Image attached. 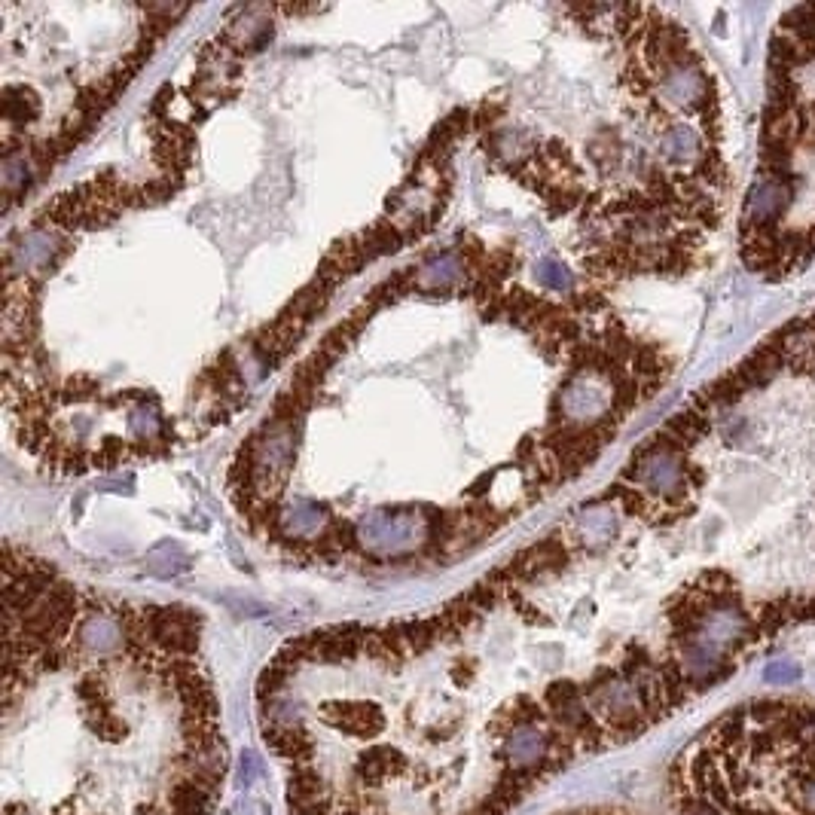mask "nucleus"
<instances>
[{
    "instance_id": "1",
    "label": "nucleus",
    "mask_w": 815,
    "mask_h": 815,
    "mask_svg": "<svg viewBox=\"0 0 815 815\" xmlns=\"http://www.w3.org/2000/svg\"><path fill=\"white\" fill-rule=\"evenodd\" d=\"M190 608L83 605L52 568L7 571L0 815H211L220 706Z\"/></svg>"
},
{
    "instance_id": "2",
    "label": "nucleus",
    "mask_w": 815,
    "mask_h": 815,
    "mask_svg": "<svg viewBox=\"0 0 815 815\" xmlns=\"http://www.w3.org/2000/svg\"><path fill=\"white\" fill-rule=\"evenodd\" d=\"M666 800L675 815H815V703L730 709L672 761Z\"/></svg>"
},
{
    "instance_id": "3",
    "label": "nucleus",
    "mask_w": 815,
    "mask_h": 815,
    "mask_svg": "<svg viewBox=\"0 0 815 815\" xmlns=\"http://www.w3.org/2000/svg\"><path fill=\"white\" fill-rule=\"evenodd\" d=\"M355 538L373 556H406L425 547V541L431 538V522L416 507L376 510L358 522Z\"/></svg>"
},
{
    "instance_id": "4",
    "label": "nucleus",
    "mask_w": 815,
    "mask_h": 815,
    "mask_svg": "<svg viewBox=\"0 0 815 815\" xmlns=\"http://www.w3.org/2000/svg\"><path fill=\"white\" fill-rule=\"evenodd\" d=\"M617 388L602 367H580L559 391L562 419L580 428H599L614 413Z\"/></svg>"
},
{
    "instance_id": "5",
    "label": "nucleus",
    "mask_w": 815,
    "mask_h": 815,
    "mask_svg": "<svg viewBox=\"0 0 815 815\" xmlns=\"http://www.w3.org/2000/svg\"><path fill=\"white\" fill-rule=\"evenodd\" d=\"M626 477L645 492L663 495L666 501H681L690 489V477L684 468L681 449H675L666 437H657V443H651L642 455L632 461V468L626 471Z\"/></svg>"
},
{
    "instance_id": "6",
    "label": "nucleus",
    "mask_w": 815,
    "mask_h": 815,
    "mask_svg": "<svg viewBox=\"0 0 815 815\" xmlns=\"http://www.w3.org/2000/svg\"><path fill=\"white\" fill-rule=\"evenodd\" d=\"M294 449H297L294 422L275 419L272 425H266L263 434L257 437L254 449H251V480H254V486L263 489V492L275 489L284 480V474L290 471V464H294Z\"/></svg>"
},
{
    "instance_id": "7",
    "label": "nucleus",
    "mask_w": 815,
    "mask_h": 815,
    "mask_svg": "<svg viewBox=\"0 0 815 815\" xmlns=\"http://www.w3.org/2000/svg\"><path fill=\"white\" fill-rule=\"evenodd\" d=\"M657 92H660V98H663L669 107L693 110V113H700V110L715 98L712 83H709L706 71L700 68V62H696V58L666 68V71L660 74Z\"/></svg>"
},
{
    "instance_id": "8",
    "label": "nucleus",
    "mask_w": 815,
    "mask_h": 815,
    "mask_svg": "<svg viewBox=\"0 0 815 815\" xmlns=\"http://www.w3.org/2000/svg\"><path fill=\"white\" fill-rule=\"evenodd\" d=\"M788 205H791V187L770 178V174H761V178L754 181L751 190H748L745 223H751V226H776V220L785 214Z\"/></svg>"
},
{
    "instance_id": "9",
    "label": "nucleus",
    "mask_w": 815,
    "mask_h": 815,
    "mask_svg": "<svg viewBox=\"0 0 815 815\" xmlns=\"http://www.w3.org/2000/svg\"><path fill=\"white\" fill-rule=\"evenodd\" d=\"M58 251H62V239L49 229H31L25 236H19L10 248V269L13 272H34L46 269Z\"/></svg>"
},
{
    "instance_id": "10",
    "label": "nucleus",
    "mask_w": 815,
    "mask_h": 815,
    "mask_svg": "<svg viewBox=\"0 0 815 815\" xmlns=\"http://www.w3.org/2000/svg\"><path fill=\"white\" fill-rule=\"evenodd\" d=\"M327 507L309 498H294L278 510V526L287 538H318L327 529Z\"/></svg>"
},
{
    "instance_id": "11",
    "label": "nucleus",
    "mask_w": 815,
    "mask_h": 815,
    "mask_svg": "<svg viewBox=\"0 0 815 815\" xmlns=\"http://www.w3.org/2000/svg\"><path fill=\"white\" fill-rule=\"evenodd\" d=\"M617 529H620V519L611 504H593V507L577 510L574 516V535L590 550L605 547L617 535Z\"/></svg>"
},
{
    "instance_id": "12",
    "label": "nucleus",
    "mask_w": 815,
    "mask_h": 815,
    "mask_svg": "<svg viewBox=\"0 0 815 815\" xmlns=\"http://www.w3.org/2000/svg\"><path fill=\"white\" fill-rule=\"evenodd\" d=\"M660 153L672 165H690V162H700L706 156V147H703L700 132H696L690 123H672L660 138Z\"/></svg>"
},
{
    "instance_id": "13",
    "label": "nucleus",
    "mask_w": 815,
    "mask_h": 815,
    "mask_svg": "<svg viewBox=\"0 0 815 815\" xmlns=\"http://www.w3.org/2000/svg\"><path fill=\"white\" fill-rule=\"evenodd\" d=\"M464 278V260L455 251H443L428 257L416 272L419 290H449Z\"/></svg>"
},
{
    "instance_id": "14",
    "label": "nucleus",
    "mask_w": 815,
    "mask_h": 815,
    "mask_svg": "<svg viewBox=\"0 0 815 815\" xmlns=\"http://www.w3.org/2000/svg\"><path fill=\"white\" fill-rule=\"evenodd\" d=\"M785 367V358H782V352L776 345H761L758 352H754L748 361H742L739 364V370H736V379L742 382V388L745 391H751V388H761V385H770L776 376H779V370Z\"/></svg>"
},
{
    "instance_id": "15",
    "label": "nucleus",
    "mask_w": 815,
    "mask_h": 815,
    "mask_svg": "<svg viewBox=\"0 0 815 815\" xmlns=\"http://www.w3.org/2000/svg\"><path fill=\"white\" fill-rule=\"evenodd\" d=\"M34 178V162L28 153L22 150H10L4 156V165H0V181H4V190L10 199H16Z\"/></svg>"
},
{
    "instance_id": "16",
    "label": "nucleus",
    "mask_w": 815,
    "mask_h": 815,
    "mask_svg": "<svg viewBox=\"0 0 815 815\" xmlns=\"http://www.w3.org/2000/svg\"><path fill=\"white\" fill-rule=\"evenodd\" d=\"M809 62V55L803 52V46L797 43V40H791V37H785V34H776L773 40H770V68H776V71H794V68H800V65H806Z\"/></svg>"
},
{
    "instance_id": "17",
    "label": "nucleus",
    "mask_w": 815,
    "mask_h": 815,
    "mask_svg": "<svg viewBox=\"0 0 815 815\" xmlns=\"http://www.w3.org/2000/svg\"><path fill=\"white\" fill-rule=\"evenodd\" d=\"M187 556H184V550L178 547V544H159L156 550H150L147 553V571H153V574H159V577H171V574H181V571H187Z\"/></svg>"
},
{
    "instance_id": "18",
    "label": "nucleus",
    "mask_w": 815,
    "mask_h": 815,
    "mask_svg": "<svg viewBox=\"0 0 815 815\" xmlns=\"http://www.w3.org/2000/svg\"><path fill=\"white\" fill-rule=\"evenodd\" d=\"M535 278L541 287L547 290H556V294H568V290L574 287V275L568 266H562L559 260H541L535 266Z\"/></svg>"
},
{
    "instance_id": "19",
    "label": "nucleus",
    "mask_w": 815,
    "mask_h": 815,
    "mask_svg": "<svg viewBox=\"0 0 815 815\" xmlns=\"http://www.w3.org/2000/svg\"><path fill=\"white\" fill-rule=\"evenodd\" d=\"M129 431L141 440H156L162 434V419L153 406L147 403H138L129 410Z\"/></svg>"
},
{
    "instance_id": "20",
    "label": "nucleus",
    "mask_w": 815,
    "mask_h": 815,
    "mask_svg": "<svg viewBox=\"0 0 815 815\" xmlns=\"http://www.w3.org/2000/svg\"><path fill=\"white\" fill-rule=\"evenodd\" d=\"M492 150L504 159V162H519L522 156L529 153V141L519 129H504L492 135Z\"/></svg>"
},
{
    "instance_id": "21",
    "label": "nucleus",
    "mask_w": 815,
    "mask_h": 815,
    "mask_svg": "<svg viewBox=\"0 0 815 815\" xmlns=\"http://www.w3.org/2000/svg\"><path fill=\"white\" fill-rule=\"evenodd\" d=\"M4 113H7V120L25 123V120H31V116L37 113V98L31 92H22V98H13V92H7Z\"/></svg>"
},
{
    "instance_id": "22",
    "label": "nucleus",
    "mask_w": 815,
    "mask_h": 815,
    "mask_svg": "<svg viewBox=\"0 0 815 815\" xmlns=\"http://www.w3.org/2000/svg\"><path fill=\"white\" fill-rule=\"evenodd\" d=\"M800 678V669L794 663H770L764 669V681L767 684H794Z\"/></svg>"
},
{
    "instance_id": "23",
    "label": "nucleus",
    "mask_w": 815,
    "mask_h": 815,
    "mask_svg": "<svg viewBox=\"0 0 815 815\" xmlns=\"http://www.w3.org/2000/svg\"><path fill=\"white\" fill-rule=\"evenodd\" d=\"M568 815H629V812H623V809H577Z\"/></svg>"
},
{
    "instance_id": "24",
    "label": "nucleus",
    "mask_w": 815,
    "mask_h": 815,
    "mask_svg": "<svg viewBox=\"0 0 815 815\" xmlns=\"http://www.w3.org/2000/svg\"><path fill=\"white\" fill-rule=\"evenodd\" d=\"M809 113H812V135H809V141H812V147H815V104H812Z\"/></svg>"
}]
</instances>
